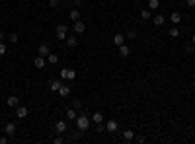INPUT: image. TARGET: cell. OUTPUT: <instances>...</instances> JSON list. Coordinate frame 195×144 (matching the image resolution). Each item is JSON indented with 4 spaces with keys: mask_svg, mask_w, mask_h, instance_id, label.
I'll use <instances>...</instances> for the list:
<instances>
[{
    "mask_svg": "<svg viewBox=\"0 0 195 144\" xmlns=\"http://www.w3.org/2000/svg\"><path fill=\"white\" fill-rule=\"evenodd\" d=\"M66 35H68V27H66V24H58V26H57V39L58 41H65Z\"/></svg>",
    "mask_w": 195,
    "mask_h": 144,
    "instance_id": "obj_1",
    "label": "cell"
},
{
    "mask_svg": "<svg viewBox=\"0 0 195 144\" xmlns=\"http://www.w3.org/2000/svg\"><path fill=\"white\" fill-rule=\"evenodd\" d=\"M76 127L80 129V131H86V129L90 127V119L86 117V115H80V117H76Z\"/></svg>",
    "mask_w": 195,
    "mask_h": 144,
    "instance_id": "obj_2",
    "label": "cell"
},
{
    "mask_svg": "<svg viewBox=\"0 0 195 144\" xmlns=\"http://www.w3.org/2000/svg\"><path fill=\"white\" fill-rule=\"evenodd\" d=\"M61 78L74 80V78H76V70H72V68H63V70H61Z\"/></svg>",
    "mask_w": 195,
    "mask_h": 144,
    "instance_id": "obj_3",
    "label": "cell"
},
{
    "mask_svg": "<svg viewBox=\"0 0 195 144\" xmlns=\"http://www.w3.org/2000/svg\"><path fill=\"white\" fill-rule=\"evenodd\" d=\"M86 31V24L82 20H78V21H74V33L76 35H80V33H84Z\"/></svg>",
    "mask_w": 195,
    "mask_h": 144,
    "instance_id": "obj_4",
    "label": "cell"
},
{
    "mask_svg": "<svg viewBox=\"0 0 195 144\" xmlns=\"http://www.w3.org/2000/svg\"><path fill=\"white\" fill-rule=\"evenodd\" d=\"M37 53H39V57H47V55L51 53V49H49V45H45V43H41V45L37 47Z\"/></svg>",
    "mask_w": 195,
    "mask_h": 144,
    "instance_id": "obj_5",
    "label": "cell"
},
{
    "mask_svg": "<svg viewBox=\"0 0 195 144\" xmlns=\"http://www.w3.org/2000/svg\"><path fill=\"white\" fill-rule=\"evenodd\" d=\"M16 115H18V119H26L27 117V107L18 105V107H16Z\"/></svg>",
    "mask_w": 195,
    "mask_h": 144,
    "instance_id": "obj_6",
    "label": "cell"
},
{
    "mask_svg": "<svg viewBox=\"0 0 195 144\" xmlns=\"http://www.w3.org/2000/svg\"><path fill=\"white\" fill-rule=\"evenodd\" d=\"M66 45L70 47V49H74V47L78 45V39L74 37V35H66Z\"/></svg>",
    "mask_w": 195,
    "mask_h": 144,
    "instance_id": "obj_7",
    "label": "cell"
},
{
    "mask_svg": "<svg viewBox=\"0 0 195 144\" xmlns=\"http://www.w3.org/2000/svg\"><path fill=\"white\" fill-rule=\"evenodd\" d=\"M105 131L107 132H115L117 131V121H107V123H105Z\"/></svg>",
    "mask_w": 195,
    "mask_h": 144,
    "instance_id": "obj_8",
    "label": "cell"
},
{
    "mask_svg": "<svg viewBox=\"0 0 195 144\" xmlns=\"http://www.w3.org/2000/svg\"><path fill=\"white\" fill-rule=\"evenodd\" d=\"M55 131L57 132H66V123L65 121H57V123H55Z\"/></svg>",
    "mask_w": 195,
    "mask_h": 144,
    "instance_id": "obj_9",
    "label": "cell"
},
{
    "mask_svg": "<svg viewBox=\"0 0 195 144\" xmlns=\"http://www.w3.org/2000/svg\"><path fill=\"white\" fill-rule=\"evenodd\" d=\"M6 103L10 105V107H18V105H20V99H18V96H10V98L6 99Z\"/></svg>",
    "mask_w": 195,
    "mask_h": 144,
    "instance_id": "obj_10",
    "label": "cell"
},
{
    "mask_svg": "<svg viewBox=\"0 0 195 144\" xmlns=\"http://www.w3.org/2000/svg\"><path fill=\"white\" fill-rule=\"evenodd\" d=\"M170 20H172V24H174V26H178V24L182 21V14H180V12H172Z\"/></svg>",
    "mask_w": 195,
    "mask_h": 144,
    "instance_id": "obj_11",
    "label": "cell"
},
{
    "mask_svg": "<svg viewBox=\"0 0 195 144\" xmlns=\"http://www.w3.org/2000/svg\"><path fill=\"white\" fill-rule=\"evenodd\" d=\"M125 43V35H121V33H117V35H113V45H123Z\"/></svg>",
    "mask_w": 195,
    "mask_h": 144,
    "instance_id": "obj_12",
    "label": "cell"
},
{
    "mask_svg": "<svg viewBox=\"0 0 195 144\" xmlns=\"http://www.w3.org/2000/svg\"><path fill=\"white\" fill-rule=\"evenodd\" d=\"M152 24H154L156 27L164 26V16H162V14H158V16H154V18H152Z\"/></svg>",
    "mask_w": 195,
    "mask_h": 144,
    "instance_id": "obj_13",
    "label": "cell"
},
{
    "mask_svg": "<svg viewBox=\"0 0 195 144\" xmlns=\"http://www.w3.org/2000/svg\"><path fill=\"white\" fill-rule=\"evenodd\" d=\"M4 132H6V134H10V136H12L14 132H16V125H14V123H8L6 127H4Z\"/></svg>",
    "mask_w": 195,
    "mask_h": 144,
    "instance_id": "obj_14",
    "label": "cell"
},
{
    "mask_svg": "<svg viewBox=\"0 0 195 144\" xmlns=\"http://www.w3.org/2000/svg\"><path fill=\"white\" fill-rule=\"evenodd\" d=\"M68 93H70V88H68V86H61V88H58V96H63V98H66V96H68Z\"/></svg>",
    "mask_w": 195,
    "mask_h": 144,
    "instance_id": "obj_15",
    "label": "cell"
},
{
    "mask_svg": "<svg viewBox=\"0 0 195 144\" xmlns=\"http://www.w3.org/2000/svg\"><path fill=\"white\" fill-rule=\"evenodd\" d=\"M47 62H49V64H57V62H58V57L55 55V53H49V55H47Z\"/></svg>",
    "mask_w": 195,
    "mask_h": 144,
    "instance_id": "obj_16",
    "label": "cell"
},
{
    "mask_svg": "<svg viewBox=\"0 0 195 144\" xmlns=\"http://www.w3.org/2000/svg\"><path fill=\"white\" fill-rule=\"evenodd\" d=\"M129 47H127V45H125V43H123V45H119V55H121V57H129Z\"/></svg>",
    "mask_w": 195,
    "mask_h": 144,
    "instance_id": "obj_17",
    "label": "cell"
},
{
    "mask_svg": "<svg viewBox=\"0 0 195 144\" xmlns=\"http://www.w3.org/2000/svg\"><path fill=\"white\" fill-rule=\"evenodd\" d=\"M68 18H70L72 21H78V20H80V12H78V10H70Z\"/></svg>",
    "mask_w": 195,
    "mask_h": 144,
    "instance_id": "obj_18",
    "label": "cell"
},
{
    "mask_svg": "<svg viewBox=\"0 0 195 144\" xmlns=\"http://www.w3.org/2000/svg\"><path fill=\"white\" fill-rule=\"evenodd\" d=\"M92 121H94L96 125H100L102 121H104V115H102V113H94V115H92Z\"/></svg>",
    "mask_w": 195,
    "mask_h": 144,
    "instance_id": "obj_19",
    "label": "cell"
},
{
    "mask_svg": "<svg viewBox=\"0 0 195 144\" xmlns=\"http://www.w3.org/2000/svg\"><path fill=\"white\" fill-rule=\"evenodd\" d=\"M35 66H37V68H43V66H45V57H35Z\"/></svg>",
    "mask_w": 195,
    "mask_h": 144,
    "instance_id": "obj_20",
    "label": "cell"
},
{
    "mask_svg": "<svg viewBox=\"0 0 195 144\" xmlns=\"http://www.w3.org/2000/svg\"><path fill=\"white\" fill-rule=\"evenodd\" d=\"M49 86H51V90H53V92H58V88L63 86V82H58V80H53V82H51Z\"/></svg>",
    "mask_w": 195,
    "mask_h": 144,
    "instance_id": "obj_21",
    "label": "cell"
},
{
    "mask_svg": "<svg viewBox=\"0 0 195 144\" xmlns=\"http://www.w3.org/2000/svg\"><path fill=\"white\" fill-rule=\"evenodd\" d=\"M123 138H125V140H133V138H135V132H133V131H129V129H127V131L123 132Z\"/></svg>",
    "mask_w": 195,
    "mask_h": 144,
    "instance_id": "obj_22",
    "label": "cell"
},
{
    "mask_svg": "<svg viewBox=\"0 0 195 144\" xmlns=\"http://www.w3.org/2000/svg\"><path fill=\"white\" fill-rule=\"evenodd\" d=\"M158 6H160V0H148V8L150 10H156Z\"/></svg>",
    "mask_w": 195,
    "mask_h": 144,
    "instance_id": "obj_23",
    "label": "cell"
},
{
    "mask_svg": "<svg viewBox=\"0 0 195 144\" xmlns=\"http://www.w3.org/2000/svg\"><path fill=\"white\" fill-rule=\"evenodd\" d=\"M168 35H170V37H180V29L174 26V27H172V29L168 31Z\"/></svg>",
    "mask_w": 195,
    "mask_h": 144,
    "instance_id": "obj_24",
    "label": "cell"
},
{
    "mask_svg": "<svg viewBox=\"0 0 195 144\" xmlns=\"http://www.w3.org/2000/svg\"><path fill=\"white\" fill-rule=\"evenodd\" d=\"M18 33H10V35H8V41H10V43H18Z\"/></svg>",
    "mask_w": 195,
    "mask_h": 144,
    "instance_id": "obj_25",
    "label": "cell"
},
{
    "mask_svg": "<svg viewBox=\"0 0 195 144\" xmlns=\"http://www.w3.org/2000/svg\"><path fill=\"white\" fill-rule=\"evenodd\" d=\"M141 18H143V20H150V18H152V16H150V10H143V12H141Z\"/></svg>",
    "mask_w": 195,
    "mask_h": 144,
    "instance_id": "obj_26",
    "label": "cell"
},
{
    "mask_svg": "<svg viewBox=\"0 0 195 144\" xmlns=\"http://www.w3.org/2000/svg\"><path fill=\"white\" fill-rule=\"evenodd\" d=\"M78 115H76V111H74V109H68V111H66V119H76Z\"/></svg>",
    "mask_w": 195,
    "mask_h": 144,
    "instance_id": "obj_27",
    "label": "cell"
},
{
    "mask_svg": "<svg viewBox=\"0 0 195 144\" xmlns=\"http://www.w3.org/2000/svg\"><path fill=\"white\" fill-rule=\"evenodd\" d=\"M125 37H129V39H135V37H136V31H135V29H131V31H127V35H125Z\"/></svg>",
    "mask_w": 195,
    "mask_h": 144,
    "instance_id": "obj_28",
    "label": "cell"
},
{
    "mask_svg": "<svg viewBox=\"0 0 195 144\" xmlns=\"http://www.w3.org/2000/svg\"><path fill=\"white\" fill-rule=\"evenodd\" d=\"M4 55H6V45L0 41V57H4Z\"/></svg>",
    "mask_w": 195,
    "mask_h": 144,
    "instance_id": "obj_29",
    "label": "cell"
},
{
    "mask_svg": "<svg viewBox=\"0 0 195 144\" xmlns=\"http://www.w3.org/2000/svg\"><path fill=\"white\" fill-rule=\"evenodd\" d=\"M82 107V101L80 99H74V109H80Z\"/></svg>",
    "mask_w": 195,
    "mask_h": 144,
    "instance_id": "obj_30",
    "label": "cell"
},
{
    "mask_svg": "<svg viewBox=\"0 0 195 144\" xmlns=\"http://www.w3.org/2000/svg\"><path fill=\"white\" fill-rule=\"evenodd\" d=\"M49 6H51V8H57L58 6V0H49Z\"/></svg>",
    "mask_w": 195,
    "mask_h": 144,
    "instance_id": "obj_31",
    "label": "cell"
},
{
    "mask_svg": "<svg viewBox=\"0 0 195 144\" xmlns=\"http://www.w3.org/2000/svg\"><path fill=\"white\" fill-rule=\"evenodd\" d=\"M185 2H187V4H189V6H191V8L195 6V0H185Z\"/></svg>",
    "mask_w": 195,
    "mask_h": 144,
    "instance_id": "obj_32",
    "label": "cell"
},
{
    "mask_svg": "<svg viewBox=\"0 0 195 144\" xmlns=\"http://www.w3.org/2000/svg\"><path fill=\"white\" fill-rule=\"evenodd\" d=\"M0 41H4V33L0 31Z\"/></svg>",
    "mask_w": 195,
    "mask_h": 144,
    "instance_id": "obj_33",
    "label": "cell"
},
{
    "mask_svg": "<svg viewBox=\"0 0 195 144\" xmlns=\"http://www.w3.org/2000/svg\"><path fill=\"white\" fill-rule=\"evenodd\" d=\"M191 41H193V43H195V35H193V37H191Z\"/></svg>",
    "mask_w": 195,
    "mask_h": 144,
    "instance_id": "obj_34",
    "label": "cell"
},
{
    "mask_svg": "<svg viewBox=\"0 0 195 144\" xmlns=\"http://www.w3.org/2000/svg\"><path fill=\"white\" fill-rule=\"evenodd\" d=\"M135 2H139V0H135Z\"/></svg>",
    "mask_w": 195,
    "mask_h": 144,
    "instance_id": "obj_35",
    "label": "cell"
}]
</instances>
